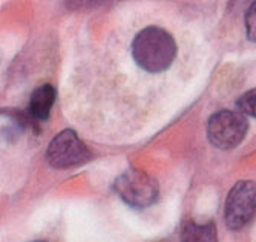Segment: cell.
<instances>
[{"label":"cell","mask_w":256,"mask_h":242,"mask_svg":"<svg viewBox=\"0 0 256 242\" xmlns=\"http://www.w3.org/2000/svg\"><path fill=\"white\" fill-rule=\"evenodd\" d=\"M236 106L241 114L256 118V88L244 92L236 100Z\"/></svg>","instance_id":"cell-8"},{"label":"cell","mask_w":256,"mask_h":242,"mask_svg":"<svg viewBox=\"0 0 256 242\" xmlns=\"http://www.w3.org/2000/svg\"><path fill=\"white\" fill-rule=\"evenodd\" d=\"M34 242H43V240H34Z\"/></svg>","instance_id":"cell-10"},{"label":"cell","mask_w":256,"mask_h":242,"mask_svg":"<svg viewBox=\"0 0 256 242\" xmlns=\"http://www.w3.org/2000/svg\"><path fill=\"white\" fill-rule=\"evenodd\" d=\"M181 242H218V230L214 222H186L181 230Z\"/></svg>","instance_id":"cell-7"},{"label":"cell","mask_w":256,"mask_h":242,"mask_svg":"<svg viewBox=\"0 0 256 242\" xmlns=\"http://www.w3.org/2000/svg\"><path fill=\"white\" fill-rule=\"evenodd\" d=\"M246 26H247V36L252 42H256V2L252 4V6L247 10L246 14Z\"/></svg>","instance_id":"cell-9"},{"label":"cell","mask_w":256,"mask_h":242,"mask_svg":"<svg viewBox=\"0 0 256 242\" xmlns=\"http://www.w3.org/2000/svg\"><path fill=\"white\" fill-rule=\"evenodd\" d=\"M46 158L54 168H69L88 162L92 152L72 129H64L50 142Z\"/></svg>","instance_id":"cell-5"},{"label":"cell","mask_w":256,"mask_h":242,"mask_svg":"<svg viewBox=\"0 0 256 242\" xmlns=\"http://www.w3.org/2000/svg\"><path fill=\"white\" fill-rule=\"evenodd\" d=\"M135 63L148 72H162L170 68L176 57L175 38L160 26H148L132 42Z\"/></svg>","instance_id":"cell-1"},{"label":"cell","mask_w":256,"mask_h":242,"mask_svg":"<svg viewBox=\"0 0 256 242\" xmlns=\"http://www.w3.org/2000/svg\"><path fill=\"white\" fill-rule=\"evenodd\" d=\"M256 214V182L240 181L226 200L224 220L230 230L244 228Z\"/></svg>","instance_id":"cell-4"},{"label":"cell","mask_w":256,"mask_h":242,"mask_svg":"<svg viewBox=\"0 0 256 242\" xmlns=\"http://www.w3.org/2000/svg\"><path fill=\"white\" fill-rule=\"evenodd\" d=\"M114 188L129 207L138 210L152 206L160 195L156 180L140 168H128L115 180Z\"/></svg>","instance_id":"cell-2"},{"label":"cell","mask_w":256,"mask_h":242,"mask_svg":"<svg viewBox=\"0 0 256 242\" xmlns=\"http://www.w3.org/2000/svg\"><path fill=\"white\" fill-rule=\"evenodd\" d=\"M56 103V89L52 84H43L37 88L31 98H30V106H28V115L32 120V123H42L46 121L51 115V110Z\"/></svg>","instance_id":"cell-6"},{"label":"cell","mask_w":256,"mask_h":242,"mask_svg":"<svg viewBox=\"0 0 256 242\" xmlns=\"http://www.w3.org/2000/svg\"><path fill=\"white\" fill-rule=\"evenodd\" d=\"M248 130V121L241 112L220 110L208 120L207 135L215 148L228 150L242 142Z\"/></svg>","instance_id":"cell-3"}]
</instances>
